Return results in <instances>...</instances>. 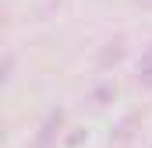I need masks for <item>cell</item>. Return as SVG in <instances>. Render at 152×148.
<instances>
[{"instance_id": "cell-3", "label": "cell", "mask_w": 152, "mask_h": 148, "mask_svg": "<svg viewBox=\"0 0 152 148\" xmlns=\"http://www.w3.org/2000/svg\"><path fill=\"white\" fill-rule=\"evenodd\" d=\"M106 99H117V85H103V88H96V92L88 95L92 106H106Z\"/></svg>"}, {"instance_id": "cell-1", "label": "cell", "mask_w": 152, "mask_h": 148, "mask_svg": "<svg viewBox=\"0 0 152 148\" xmlns=\"http://www.w3.org/2000/svg\"><path fill=\"white\" fill-rule=\"evenodd\" d=\"M60 127H64V110H57V113L46 116V123L39 127V134H36V148H50L53 138L60 134Z\"/></svg>"}, {"instance_id": "cell-2", "label": "cell", "mask_w": 152, "mask_h": 148, "mask_svg": "<svg viewBox=\"0 0 152 148\" xmlns=\"http://www.w3.org/2000/svg\"><path fill=\"white\" fill-rule=\"evenodd\" d=\"M138 81L145 88H152V46L142 53V60H138Z\"/></svg>"}, {"instance_id": "cell-5", "label": "cell", "mask_w": 152, "mask_h": 148, "mask_svg": "<svg viewBox=\"0 0 152 148\" xmlns=\"http://www.w3.org/2000/svg\"><path fill=\"white\" fill-rule=\"evenodd\" d=\"M134 4H138V7H149V11H152V0H134Z\"/></svg>"}, {"instance_id": "cell-4", "label": "cell", "mask_w": 152, "mask_h": 148, "mask_svg": "<svg viewBox=\"0 0 152 148\" xmlns=\"http://www.w3.org/2000/svg\"><path fill=\"white\" fill-rule=\"evenodd\" d=\"M14 57H11V53H7V57H4V81H11V78H14Z\"/></svg>"}]
</instances>
